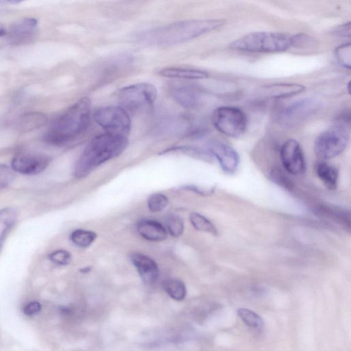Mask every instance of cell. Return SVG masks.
I'll list each match as a JSON object with an SVG mask.
<instances>
[{"instance_id": "1", "label": "cell", "mask_w": 351, "mask_h": 351, "mask_svg": "<svg viewBox=\"0 0 351 351\" xmlns=\"http://www.w3.org/2000/svg\"><path fill=\"white\" fill-rule=\"evenodd\" d=\"M90 111L89 98H81L53 121L43 136V140L56 146L64 145L75 141L87 130Z\"/></svg>"}, {"instance_id": "2", "label": "cell", "mask_w": 351, "mask_h": 351, "mask_svg": "<svg viewBox=\"0 0 351 351\" xmlns=\"http://www.w3.org/2000/svg\"><path fill=\"white\" fill-rule=\"evenodd\" d=\"M128 138L108 133L95 136L85 147L75 168L74 175L82 178L105 162L120 155L126 148Z\"/></svg>"}, {"instance_id": "3", "label": "cell", "mask_w": 351, "mask_h": 351, "mask_svg": "<svg viewBox=\"0 0 351 351\" xmlns=\"http://www.w3.org/2000/svg\"><path fill=\"white\" fill-rule=\"evenodd\" d=\"M221 19L193 20L178 22L146 34L145 40L158 45H172L189 40L223 25Z\"/></svg>"}, {"instance_id": "4", "label": "cell", "mask_w": 351, "mask_h": 351, "mask_svg": "<svg viewBox=\"0 0 351 351\" xmlns=\"http://www.w3.org/2000/svg\"><path fill=\"white\" fill-rule=\"evenodd\" d=\"M292 36L282 32H254L230 43L234 50L253 53H278L291 47Z\"/></svg>"}, {"instance_id": "5", "label": "cell", "mask_w": 351, "mask_h": 351, "mask_svg": "<svg viewBox=\"0 0 351 351\" xmlns=\"http://www.w3.org/2000/svg\"><path fill=\"white\" fill-rule=\"evenodd\" d=\"M157 97L156 87L149 83H136L120 88L117 93L118 101L125 110L132 112L151 108Z\"/></svg>"}, {"instance_id": "6", "label": "cell", "mask_w": 351, "mask_h": 351, "mask_svg": "<svg viewBox=\"0 0 351 351\" xmlns=\"http://www.w3.org/2000/svg\"><path fill=\"white\" fill-rule=\"evenodd\" d=\"M350 134L343 125H336L322 132L315 139L314 151L321 159H330L339 155L346 148Z\"/></svg>"}, {"instance_id": "7", "label": "cell", "mask_w": 351, "mask_h": 351, "mask_svg": "<svg viewBox=\"0 0 351 351\" xmlns=\"http://www.w3.org/2000/svg\"><path fill=\"white\" fill-rule=\"evenodd\" d=\"M214 127L229 137H239L246 130L247 119L244 112L237 107L221 106L212 116Z\"/></svg>"}, {"instance_id": "8", "label": "cell", "mask_w": 351, "mask_h": 351, "mask_svg": "<svg viewBox=\"0 0 351 351\" xmlns=\"http://www.w3.org/2000/svg\"><path fill=\"white\" fill-rule=\"evenodd\" d=\"M94 118L106 133L124 137L130 133V117L127 110L121 106L101 107L95 112Z\"/></svg>"}, {"instance_id": "9", "label": "cell", "mask_w": 351, "mask_h": 351, "mask_svg": "<svg viewBox=\"0 0 351 351\" xmlns=\"http://www.w3.org/2000/svg\"><path fill=\"white\" fill-rule=\"evenodd\" d=\"M319 104L313 98L298 100L282 109L278 116V123L284 128H291L300 124L313 114Z\"/></svg>"}, {"instance_id": "10", "label": "cell", "mask_w": 351, "mask_h": 351, "mask_svg": "<svg viewBox=\"0 0 351 351\" xmlns=\"http://www.w3.org/2000/svg\"><path fill=\"white\" fill-rule=\"evenodd\" d=\"M49 163V158L43 154L20 153L12 160L14 171L25 175H36L43 171Z\"/></svg>"}, {"instance_id": "11", "label": "cell", "mask_w": 351, "mask_h": 351, "mask_svg": "<svg viewBox=\"0 0 351 351\" xmlns=\"http://www.w3.org/2000/svg\"><path fill=\"white\" fill-rule=\"evenodd\" d=\"M280 158L285 169L293 175H299L305 170V160L302 148L294 139L285 141L280 149Z\"/></svg>"}, {"instance_id": "12", "label": "cell", "mask_w": 351, "mask_h": 351, "mask_svg": "<svg viewBox=\"0 0 351 351\" xmlns=\"http://www.w3.org/2000/svg\"><path fill=\"white\" fill-rule=\"evenodd\" d=\"M208 147L210 154L217 158L224 171L231 173L237 169L239 156L232 147L218 140L210 141Z\"/></svg>"}, {"instance_id": "13", "label": "cell", "mask_w": 351, "mask_h": 351, "mask_svg": "<svg viewBox=\"0 0 351 351\" xmlns=\"http://www.w3.org/2000/svg\"><path fill=\"white\" fill-rule=\"evenodd\" d=\"M131 261L145 283L152 285L158 280L159 269L150 257L141 253H134L131 255Z\"/></svg>"}, {"instance_id": "14", "label": "cell", "mask_w": 351, "mask_h": 351, "mask_svg": "<svg viewBox=\"0 0 351 351\" xmlns=\"http://www.w3.org/2000/svg\"><path fill=\"white\" fill-rule=\"evenodd\" d=\"M305 87L300 84L280 82L268 84L261 88V94L269 98H287L304 92Z\"/></svg>"}, {"instance_id": "15", "label": "cell", "mask_w": 351, "mask_h": 351, "mask_svg": "<svg viewBox=\"0 0 351 351\" xmlns=\"http://www.w3.org/2000/svg\"><path fill=\"white\" fill-rule=\"evenodd\" d=\"M37 24L34 18H25L16 23L10 29V39L16 44L27 41L34 34Z\"/></svg>"}, {"instance_id": "16", "label": "cell", "mask_w": 351, "mask_h": 351, "mask_svg": "<svg viewBox=\"0 0 351 351\" xmlns=\"http://www.w3.org/2000/svg\"><path fill=\"white\" fill-rule=\"evenodd\" d=\"M137 230L143 238L150 241H162L167 237L166 228L159 222L152 219L139 221Z\"/></svg>"}, {"instance_id": "17", "label": "cell", "mask_w": 351, "mask_h": 351, "mask_svg": "<svg viewBox=\"0 0 351 351\" xmlns=\"http://www.w3.org/2000/svg\"><path fill=\"white\" fill-rule=\"evenodd\" d=\"M171 95L178 104L186 108H195L199 102V93L188 85H179L172 88Z\"/></svg>"}, {"instance_id": "18", "label": "cell", "mask_w": 351, "mask_h": 351, "mask_svg": "<svg viewBox=\"0 0 351 351\" xmlns=\"http://www.w3.org/2000/svg\"><path fill=\"white\" fill-rule=\"evenodd\" d=\"M158 74L167 77L184 80H202L208 77V73L204 71L182 67H166L160 70Z\"/></svg>"}, {"instance_id": "19", "label": "cell", "mask_w": 351, "mask_h": 351, "mask_svg": "<svg viewBox=\"0 0 351 351\" xmlns=\"http://www.w3.org/2000/svg\"><path fill=\"white\" fill-rule=\"evenodd\" d=\"M47 121L45 114L40 112H29L21 115L16 121V129L30 132L45 125Z\"/></svg>"}, {"instance_id": "20", "label": "cell", "mask_w": 351, "mask_h": 351, "mask_svg": "<svg viewBox=\"0 0 351 351\" xmlns=\"http://www.w3.org/2000/svg\"><path fill=\"white\" fill-rule=\"evenodd\" d=\"M316 173L324 185L330 190L336 188L338 180V171L332 165L321 162L315 167Z\"/></svg>"}, {"instance_id": "21", "label": "cell", "mask_w": 351, "mask_h": 351, "mask_svg": "<svg viewBox=\"0 0 351 351\" xmlns=\"http://www.w3.org/2000/svg\"><path fill=\"white\" fill-rule=\"evenodd\" d=\"M17 219V210L8 206L0 210V248L10 229Z\"/></svg>"}, {"instance_id": "22", "label": "cell", "mask_w": 351, "mask_h": 351, "mask_svg": "<svg viewBox=\"0 0 351 351\" xmlns=\"http://www.w3.org/2000/svg\"><path fill=\"white\" fill-rule=\"evenodd\" d=\"M167 293L176 301H182L186 295V289L184 282L178 279L169 278L162 282Z\"/></svg>"}, {"instance_id": "23", "label": "cell", "mask_w": 351, "mask_h": 351, "mask_svg": "<svg viewBox=\"0 0 351 351\" xmlns=\"http://www.w3.org/2000/svg\"><path fill=\"white\" fill-rule=\"evenodd\" d=\"M237 314L244 324L256 331H261L264 322L262 318L255 312L245 308L237 310Z\"/></svg>"}, {"instance_id": "24", "label": "cell", "mask_w": 351, "mask_h": 351, "mask_svg": "<svg viewBox=\"0 0 351 351\" xmlns=\"http://www.w3.org/2000/svg\"><path fill=\"white\" fill-rule=\"evenodd\" d=\"M97 234L93 231L77 229L70 236L71 241L80 247H89L96 239Z\"/></svg>"}, {"instance_id": "25", "label": "cell", "mask_w": 351, "mask_h": 351, "mask_svg": "<svg viewBox=\"0 0 351 351\" xmlns=\"http://www.w3.org/2000/svg\"><path fill=\"white\" fill-rule=\"evenodd\" d=\"M189 219L193 226L197 230L213 234L217 233L215 226L206 217L197 213H191Z\"/></svg>"}, {"instance_id": "26", "label": "cell", "mask_w": 351, "mask_h": 351, "mask_svg": "<svg viewBox=\"0 0 351 351\" xmlns=\"http://www.w3.org/2000/svg\"><path fill=\"white\" fill-rule=\"evenodd\" d=\"M335 56L339 65L350 69L351 67L350 43H344L338 46L335 50Z\"/></svg>"}, {"instance_id": "27", "label": "cell", "mask_w": 351, "mask_h": 351, "mask_svg": "<svg viewBox=\"0 0 351 351\" xmlns=\"http://www.w3.org/2000/svg\"><path fill=\"white\" fill-rule=\"evenodd\" d=\"M178 152L189 156H193L196 158H199L206 161H210L212 160V155L210 152H207L204 150H202L196 147H172L169 149L165 150L164 152Z\"/></svg>"}, {"instance_id": "28", "label": "cell", "mask_w": 351, "mask_h": 351, "mask_svg": "<svg viewBox=\"0 0 351 351\" xmlns=\"http://www.w3.org/2000/svg\"><path fill=\"white\" fill-rule=\"evenodd\" d=\"M168 197L160 193L152 194L147 199V206L152 212H160L168 205Z\"/></svg>"}, {"instance_id": "29", "label": "cell", "mask_w": 351, "mask_h": 351, "mask_svg": "<svg viewBox=\"0 0 351 351\" xmlns=\"http://www.w3.org/2000/svg\"><path fill=\"white\" fill-rule=\"evenodd\" d=\"M167 231L173 237H180L184 231L183 220L177 215H170L166 220Z\"/></svg>"}, {"instance_id": "30", "label": "cell", "mask_w": 351, "mask_h": 351, "mask_svg": "<svg viewBox=\"0 0 351 351\" xmlns=\"http://www.w3.org/2000/svg\"><path fill=\"white\" fill-rule=\"evenodd\" d=\"M315 44L313 38L304 33H300L292 36L291 47L309 48Z\"/></svg>"}, {"instance_id": "31", "label": "cell", "mask_w": 351, "mask_h": 351, "mask_svg": "<svg viewBox=\"0 0 351 351\" xmlns=\"http://www.w3.org/2000/svg\"><path fill=\"white\" fill-rule=\"evenodd\" d=\"M49 258L58 265H66L71 261V254L66 250H58L51 253Z\"/></svg>"}, {"instance_id": "32", "label": "cell", "mask_w": 351, "mask_h": 351, "mask_svg": "<svg viewBox=\"0 0 351 351\" xmlns=\"http://www.w3.org/2000/svg\"><path fill=\"white\" fill-rule=\"evenodd\" d=\"M14 178L13 170L5 165H0V191L10 185Z\"/></svg>"}, {"instance_id": "33", "label": "cell", "mask_w": 351, "mask_h": 351, "mask_svg": "<svg viewBox=\"0 0 351 351\" xmlns=\"http://www.w3.org/2000/svg\"><path fill=\"white\" fill-rule=\"evenodd\" d=\"M332 33L339 37L346 38L350 36V23H345L335 27Z\"/></svg>"}, {"instance_id": "34", "label": "cell", "mask_w": 351, "mask_h": 351, "mask_svg": "<svg viewBox=\"0 0 351 351\" xmlns=\"http://www.w3.org/2000/svg\"><path fill=\"white\" fill-rule=\"evenodd\" d=\"M40 310L41 305L39 302H31L24 306L23 313L27 316H32L39 313Z\"/></svg>"}, {"instance_id": "35", "label": "cell", "mask_w": 351, "mask_h": 351, "mask_svg": "<svg viewBox=\"0 0 351 351\" xmlns=\"http://www.w3.org/2000/svg\"><path fill=\"white\" fill-rule=\"evenodd\" d=\"M7 34L6 29L0 23V37Z\"/></svg>"}]
</instances>
